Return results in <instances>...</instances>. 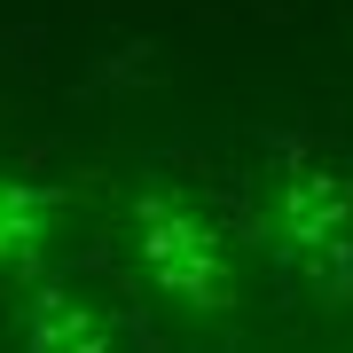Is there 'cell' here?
Returning <instances> with one entry per match:
<instances>
[{"label": "cell", "instance_id": "obj_1", "mask_svg": "<svg viewBox=\"0 0 353 353\" xmlns=\"http://www.w3.org/2000/svg\"><path fill=\"white\" fill-rule=\"evenodd\" d=\"M275 236L330 299L353 290V189L330 165H314V157L283 165V181H275Z\"/></svg>", "mask_w": 353, "mask_h": 353}, {"label": "cell", "instance_id": "obj_4", "mask_svg": "<svg viewBox=\"0 0 353 353\" xmlns=\"http://www.w3.org/2000/svg\"><path fill=\"white\" fill-rule=\"evenodd\" d=\"M48 220H55L48 189L0 173V267H8V275H39V259H48Z\"/></svg>", "mask_w": 353, "mask_h": 353}, {"label": "cell", "instance_id": "obj_3", "mask_svg": "<svg viewBox=\"0 0 353 353\" xmlns=\"http://www.w3.org/2000/svg\"><path fill=\"white\" fill-rule=\"evenodd\" d=\"M24 353H110V322H102L79 290L39 283L24 299Z\"/></svg>", "mask_w": 353, "mask_h": 353}, {"label": "cell", "instance_id": "obj_2", "mask_svg": "<svg viewBox=\"0 0 353 353\" xmlns=\"http://www.w3.org/2000/svg\"><path fill=\"white\" fill-rule=\"evenodd\" d=\"M134 243H141V267H150L157 290L189 306H228V259H220V236L204 228L181 196L150 189L134 204Z\"/></svg>", "mask_w": 353, "mask_h": 353}]
</instances>
